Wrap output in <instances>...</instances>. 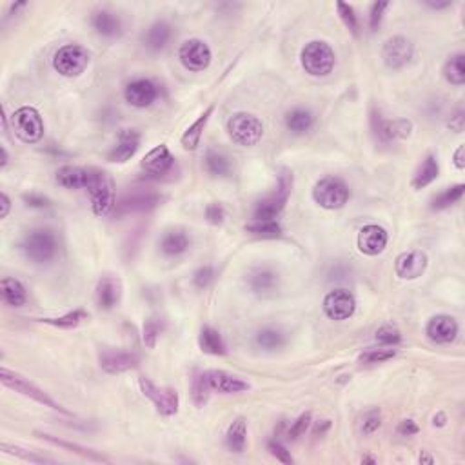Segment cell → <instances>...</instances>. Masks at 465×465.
I'll use <instances>...</instances> for the list:
<instances>
[{"mask_svg":"<svg viewBox=\"0 0 465 465\" xmlns=\"http://www.w3.org/2000/svg\"><path fill=\"white\" fill-rule=\"evenodd\" d=\"M20 249L33 264H50L59 253V240L51 229H33L24 237Z\"/></svg>","mask_w":465,"mask_h":465,"instance_id":"cell-1","label":"cell"},{"mask_svg":"<svg viewBox=\"0 0 465 465\" xmlns=\"http://www.w3.org/2000/svg\"><path fill=\"white\" fill-rule=\"evenodd\" d=\"M291 189H293V175L283 169L279 177V186H276V189L256 204L255 214H253V216H255V222H264V220L276 219V216L282 213L283 207H286V204H288Z\"/></svg>","mask_w":465,"mask_h":465,"instance_id":"cell-2","label":"cell"},{"mask_svg":"<svg viewBox=\"0 0 465 465\" xmlns=\"http://www.w3.org/2000/svg\"><path fill=\"white\" fill-rule=\"evenodd\" d=\"M333 47L322 40H313L302 50V66L311 77H327L334 69Z\"/></svg>","mask_w":465,"mask_h":465,"instance_id":"cell-3","label":"cell"},{"mask_svg":"<svg viewBox=\"0 0 465 465\" xmlns=\"http://www.w3.org/2000/svg\"><path fill=\"white\" fill-rule=\"evenodd\" d=\"M0 380H2V383H4L6 388L13 389V391L20 392V394H24V397L31 398V400L38 401V404H42V406L50 407V409L59 411V413H62V415L71 416V413L60 406L59 401L53 400V398H51L47 392L42 391L38 385H35L33 382H29L28 378L20 376L19 373H13V371L2 367V369H0Z\"/></svg>","mask_w":465,"mask_h":465,"instance_id":"cell-4","label":"cell"},{"mask_svg":"<svg viewBox=\"0 0 465 465\" xmlns=\"http://www.w3.org/2000/svg\"><path fill=\"white\" fill-rule=\"evenodd\" d=\"M87 191L91 195L93 213L96 216H105L115 209V184L111 177L104 171L91 169V180L87 186Z\"/></svg>","mask_w":465,"mask_h":465,"instance_id":"cell-5","label":"cell"},{"mask_svg":"<svg viewBox=\"0 0 465 465\" xmlns=\"http://www.w3.org/2000/svg\"><path fill=\"white\" fill-rule=\"evenodd\" d=\"M349 187L337 177H325L315 184L313 198L324 209H342L349 202Z\"/></svg>","mask_w":465,"mask_h":465,"instance_id":"cell-6","label":"cell"},{"mask_svg":"<svg viewBox=\"0 0 465 465\" xmlns=\"http://www.w3.org/2000/svg\"><path fill=\"white\" fill-rule=\"evenodd\" d=\"M228 131L232 140L240 146H256L264 137V126L260 119L249 113H237L228 120Z\"/></svg>","mask_w":465,"mask_h":465,"instance_id":"cell-7","label":"cell"},{"mask_svg":"<svg viewBox=\"0 0 465 465\" xmlns=\"http://www.w3.org/2000/svg\"><path fill=\"white\" fill-rule=\"evenodd\" d=\"M89 64V51L80 44H66L53 57V68L62 77H78Z\"/></svg>","mask_w":465,"mask_h":465,"instance_id":"cell-8","label":"cell"},{"mask_svg":"<svg viewBox=\"0 0 465 465\" xmlns=\"http://www.w3.org/2000/svg\"><path fill=\"white\" fill-rule=\"evenodd\" d=\"M15 135L26 144H37L44 137V120L35 108L24 105L11 117Z\"/></svg>","mask_w":465,"mask_h":465,"instance_id":"cell-9","label":"cell"},{"mask_svg":"<svg viewBox=\"0 0 465 465\" xmlns=\"http://www.w3.org/2000/svg\"><path fill=\"white\" fill-rule=\"evenodd\" d=\"M144 397L149 398L155 404L156 411L162 416H173L178 411V392L171 388H158L156 383L151 382L149 378L142 376L138 380Z\"/></svg>","mask_w":465,"mask_h":465,"instance_id":"cell-10","label":"cell"},{"mask_svg":"<svg viewBox=\"0 0 465 465\" xmlns=\"http://www.w3.org/2000/svg\"><path fill=\"white\" fill-rule=\"evenodd\" d=\"M178 59L182 62V66L189 71H204L209 68L213 53L211 47L205 44L200 38H189L180 46L178 51Z\"/></svg>","mask_w":465,"mask_h":465,"instance_id":"cell-11","label":"cell"},{"mask_svg":"<svg viewBox=\"0 0 465 465\" xmlns=\"http://www.w3.org/2000/svg\"><path fill=\"white\" fill-rule=\"evenodd\" d=\"M356 302L351 293L346 289H334L324 298V313L327 318L342 322L355 315Z\"/></svg>","mask_w":465,"mask_h":465,"instance_id":"cell-12","label":"cell"},{"mask_svg":"<svg viewBox=\"0 0 465 465\" xmlns=\"http://www.w3.org/2000/svg\"><path fill=\"white\" fill-rule=\"evenodd\" d=\"M415 55V47L406 37H392L383 44L382 57L389 69H400L407 66Z\"/></svg>","mask_w":465,"mask_h":465,"instance_id":"cell-13","label":"cell"},{"mask_svg":"<svg viewBox=\"0 0 465 465\" xmlns=\"http://www.w3.org/2000/svg\"><path fill=\"white\" fill-rule=\"evenodd\" d=\"M162 202V196L153 191H138L126 195L119 204H115V213L117 216H124L129 213H144V211L155 209Z\"/></svg>","mask_w":465,"mask_h":465,"instance_id":"cell-14","label":"cell"},{"mask_svg":"<svg viewBox=\"0 0 465 465\" xmlns=\"http://www.w3.org/2000/svg\"><path fill=\"white\" fill-rule=\"evenodd\" d=\"M371 124H373L374 135L383 142L409 137L411 129H413V124L409 120H383L376 111L371 113Z\"/></svg>","mask_w":465,"mask_h":465,"instance_id":"cell-15","label":"cell"},{"mask_svg":"<svg viewBox=\"0 0 465 465\" xmlns=\"http://www.w3.org/2000/svg\"><path fill=\"white\" fill-rule=\"evenodd\" d=\"M388 240L389 235L385 229L376 226V223H369V226H364V228L360 229L356 244H358L360 253H364V255L367 256H376L385 249Z\"/></svg>","mask_w":465,"mask_h":465,"instance_id":"cell-16","label":"cell"},{"mask_svg":"<svg viewBox=\"0 0 465 465\" xmlns=\"http://www.w3.org/2000/svg\"><path fill=\"white\" fill-rule=\"evenodd\" d=\"M138 147H140V133L131 128L120 129L117 144H115L113 149L110 151L108 160L115 162V164H124V162H128L129 158L135 156Z\"/></svg>","mask_w":465,"mask_h":465,"instance_id":"cell-17","label":"cell"},{"mask_svg":"<svg viewBox=\"0 0 465 465\" xmlns=\"http://www.w3.org/2000/svg\"><path fill=\"white\" fill-rule=\"evenodd\" d=\"M138 365V356L135 353L120 349H105L101 355V367L108 374H120L135 369Z\"/></svg>","mask_w":465,"mask_h":465,"instance_id":"cell-18","label":"cell"},{"mask_svg":"<svg viewBox=\"0 0 465 465\" xmlns=\"http://www.w3.org/2000/svg\"><path fill=\"white\" fill-rule=\"evenodd\" d=\"M427 255L424 251H409L404 253L397 258V265H394V270H397V274L400 279L404 280H416L420 279L422 274L425 273L427 270Z\"/></svg>","mask_w":465,"mask_h":465,"instance_id":"cell-19","label":"cell"},{"mask_svg":"<svg viewBox=\"0 0 465 465\" xmlns=\"http://www.w3.org/2000/svg\"><path fill=\"white\" fill-rule=\"evenodd\" d=\"M124 96L135 108H149L156 101L158 91H156V86L151 82L149 78H137V80H133L126 86Z\"/></svg>","mask_w":465,"mask_h":465,"instance_id":"cell-20","label":"cell"},{"mask_svg":"<svg viewBox=\"0 0 465 465\" xmlns=\"http://www.w3.org/2000/svg\"><path fill=\"white\" fill-rule=\"evenodd\" d=\"M173 164V155H171V151H169L168 146H164V144H160L155 149H151L140 162L142 169H144L147 175H153V177H162V175L169 173Z\"/></svg>","mask_w":465,"mask_h":465,"instance_id":"cell-21","label":"cell"},{"mask_svg":"<svg viewBox=\"0 0 465 465\" xmlns=\"http://www.w3.org/2000/svg\"><path fill=\"white\" fill-rule=\"evenodd\" d=\"M425 333H427L429 340H433V342L451 344L458 334V324L452 316L438 315L429 320Z\"/></svg>","mask_w":465,"mask_h":465,"instance_id":"cell-22","label":"cell"},{"mask_svg":"<svg viewBox=\"0 0 465 465\" xmlns=\"http://www.w3.org/2000/svg\"><path fill=\"white\" fill-rule=\"evenodd\" d=\"M120 297H122V288H120V282L113 276H102L96 283L95 289V300L96 306L101 309L110 311L113 307L119 306Z\"/></svg>","mask_w":465,"mask_h":465,"instance_id":"cell-23","label":"cell"},{"mask_svg":"<svg viewBox=\"0 0 465 465\" xmlns=\"http://www.w3.org/2000/svg\"><path fill=\"white\" fill-rule=\"evenodd\" d=\"M205 374H207L211 389L222 392V394H238V392L249 389V383L235 374L226 373V371H205Z\"/></svg>","mask_w":465,"mask_h":465,"instance_id":"cell-24","label":"cell"},{"mask_svg":"<svg viewBox=\"0 0 465 465\" xmlns=\"http://www.w3.org/2000/svg\"><path fill=\"white\" fill-rule=\"evenodd\" d=\"M247 283H249L253 293L265 297V295H271L279 288V273L271 267H256L247 276Z\"/></svg>","mask_w":465,"mask_h":465,"instance_id":"cell-25","label":"cell"},{"mask_svg":"<svg viewBox=\"0 0 465 465\" xmlns=\"http://www.w3.org/2000/svg\"><path fill=\"white\" fill-rule=\"evenodd\" d=\"M89 180H91V169L64 165L57 171V182L66 189H87Z\"/></svg>","mask_w":465,"mask_h":465,"instance_id":"cell-26","label":"cell"},{"mask_svg":"<svg viewBox=\"0 0 465 465\" xmlns=\"http://www.w3.org/2000/svg\"><path fill=\"white\" fill-rule=\"evenodd\" d=\"M91 24L93 28H95V31L105 38H117L122 35V22H120V19L113 13V11L108 10L95 11V13H93Z\"/></svg>","mask_w":465,"mask_h":465,"instance_id":"cell-27","label":"cell"},{"mask_svg":"<svg viewBox=\"0 0 465 465\" xmlns=\"http://www.w3.org/2000/svg\"><path fill=\"white\" fill-rule=\"evenodd\" d=\"M191 246V238L187 237V232L182 229H173L168 231L160 240V251L168 256H178L186 253Z\"/></svg>","mask_w":465,"mask_h":465,"instance_id":"cell-28","label":"cell"},{"mask_svg":"<svg viewBox=\"0 0 465 465\" xmlns=\"http://www.w3.org/2000/svg\"><path fill=\"white\" fill-rule=\"evenodd\" d=\"M171 26L164 20H158L153 26H149V29L144 35V46L151 51H162L171 40Z\"/></svg>","mask_w":465,"mask_h":465,"instance_id":"cell-29","label":"cell"},{"mask_svg":"<svg viewBox=\"0 0 465 465\" xmlns=\"http://www.w3.org/2000/svg\"><path fill=\"white\" fill-rule=\"evenodd\" d=\"M213 111H214V105H209V108H207V110H205L204 113H202L200 117H198V119H196L195 122H193L191 126L186 129V131H184L182 140H180L182 142L184 149L193 151L198 147L202 135H204L205 126H207V120H209V117L213 115Z\"/></svg>","mask_w":465,"mask_h":465,"instance_id":"cell-30","label":"cell"},{"mask_svg":"<svg viewBox=\"0 0 465 465\" xmlns=\"http://www.w3.org/2000/svg\"><path fill=\"white\" fill-rule=\"evenodd\" d=\"M440 173V164H438V158L434 155H427L425 160L422 162V165L418 168V171L413 177V187L415 189H424L429 184H433L438 178Z\"/></svg>","mask_w":465,"mask_h":465,"instance_id":"cell-31","label":"cell"},{"mask_svg":"<svg viewBox=\"0 0 465 465\" xmlns=\"http://www.w3.org/2000/svg\"><path fill=\"white\" fill-rule=\"evenodd\" d=\"M0 289H2V298H4L8 306L22 307L26 300H28L26 288L17 279H2Z\"/></svg>","mask_w":465,"mask_h":465,"instance_id":"cell-32","label":"cell"},{"mask_svg":"<svg viewBox=\"0 0 465 465\" xmlns=\"http://www.w3.org/2000/svg\"><path fill=\"white\" fill-rule=\"evenodd\" d=\"M226 443L231 452H244L247 445V424L244 418H237L229 425Z\"/></svg>","mask_w":465,"mask_h":465,"instance_id":"cell-33","label":"cell"},{"mask_svg":"<svg viewBox=\"0 0 465 465\" xmlns=\"http://www.w3.org/2000/svg\"><path fill=\"white\" fill-rule=\"evenodd\" d=\"M313 124H315L313 113L307 110H302V108L291 110L286 115V126H288L289 131H293L295 135H304V133H307L313 128Z\"/></svg>","mask_w":465,"mask_h":465,"instance_id":"cell-34","label":"cell"},{"mask_svg":"<svg viewBox=\"0 0 465 465\" xmlns=\"http://www.w3.org/2000/svg\"><path fill=\"white\" fill-rule=\"evenodd\" d=\"M38 436H40L42 440H46V442L53 443V445L60 447V449H68V451L75 452V455L82 456V458H87V460H91V462H108V458H105V456L98 455V452L93 451V449H87V447L78 445V443L66 442V440H60V438L51 436V434H46V433H38Z\"/></svg>","mask_w":465,"mask_h":465,"instance_id":"cell-35","label":"cell"},{"mask_svg":"<svg viewBox=\"0 0 465 465\" xmlns=\"http://www.w3.org/2000/svg\"><path fill=\"white\" fill-rule=\"evenodd\" d=\"M200 349L207 355L213 356H222L228 353L226 344H223L222 334L213 327H204L200 333Z\"/></svg>","mask_w":465,"mask_h":465,"instance_id":"cell-36","label":"cell"},{"mask_svg":"<svg viewBox=\"0 0 465 465\" xmlns=\"http://www.w3.org/2000/svg\"><path fill=\"white\" fill-rule=\"evenodd\" d=\"M443 77L447 82L452 86H462L465 82V55L464 53H456L449 57V60L443 66Z\"/></svg>","mask_w":465,"mask_h":465,"instance_id":"cell-37","label":"cell"},{"mask_svg":"<svg viewBox=\"0 0 465 465\" xmlns=\"http://www.w3.org/2000/svg\"><path fill=\"white\" fill-rule=\"evenodd\" d=\"M205 169L213 177H228L231 173V164L228 156L219 153V151H207L205 155Z\"/></svg>","mask_w":465,"mask_h":465,"instance_id":"cell-38","label":"cell"},{"mask_svg":"<svg viewBox=\"0 0 465 465\" xmlns=\"http://www.w3.org/2000/svg\"><path fill=\"white\" fill-rule=\"evenodd\" d=\"M211 391H213V389H211L209 385L207 374L205 373L196 374L195 378H193V385H191L193 404H195L196 407H204L205 404H207V400H209Z\"/></svg>","mask_w":465,"mask_h":465,"instance_id":"cell-39","label":"cell"},{"mask_svg":"<svg viewBox=\"0 0 465 465\" xmlns=\"http://www.w3.org/2000/svg\"><path fill=\"white\" fill-rule=\"evenodd\" d=\"M256 344L262 349H265V351H276V349H280L286 344V338H283L282 331H279V329L267 327L262 329L260 333L256 334Z\"/></svg>","mask_w":465,"mask_h":465,"instance_id":"cell-40","label":"cell"},{"mask_svg":"<svg viewBox=\"0 0 465 465\" xmlns=\"http://www.w3.org/2000/svg\"><path fill=\"white\" fill-rule=\"evenodd\" d=\"M84 320H87V313L82 309H77L71 311V313H68V315L64 316H59V318H42L40 322H46V324L55 325V327L60 329H73L77 327L78 324H82Z\"/></svg>","mask_w":465,"mask_h":465,"instance_id":"cell-41","label":"cell"},{"mask_svg":"<svg viewBox=\"0 0 465 465\" xmlns=\"http://www.w3.org/2000/svg\"><path fill=\"white\" fill-rule=\"evenodd\" d=\"M464 191H465L464 184H456V186L452 187H447L445 191L440 193V195L433 200V209H445L449 205L456 204V202L464 196Z\"/></svg>","mask_w":465,"mask_h":465,"instance_id":"cell-42","label":"cell"},{"mask_svg":"<svg viewBox=\"0 0 465 465\" xmlns=\"http://www.w3.org/2000/svg\"><path fill=\"white\" fill-rule=\"evenodd\" d=\"M247 231L253 235H258L262 238H276L282 235V228L276 220H264V222H255L247 226Z\"/></svg>","mask_w":465,"mask_h":465,"instance_id":"cell-43","label":"cell"},{"mask_svg":"<svg viewBox=\"0 0 465 465\" xmlns=\"http://www.w3.org/2000/svg\"><path fill=\"white\" fill-rule=\"evenodd\" d=\"M0 449H2L6 455H13V456H17V458H20V460L33 462V464H47V462H53V460H50V458H46V456H38V455H35V452L28 451V449H22V447H17V445H8V443H2Z\"/></svg>","mask_w":465,"mask_h":465,"instance_id":"cell-44","label":"cell"},{"mask_svg":"<svg viewBox=\"0 0 465 465\" xmlns=\"http://www.w3.org/2000/svg\"><path fill=\"white\" fill-rule=\"evenodd\" d=\"M397 356V349L391 347H380V349H369L360 356L362 364H382L385 360H391Z\"/></svg>","mask_w":465,"mask_h":465,"instance_id":"cell-45","label":"cell"},{"mask_svg":"<svg viewBox=\"0 0 465 465\" xmlns=\"http://www.w3.org/2000/svg\"><path fill=\"white\" fill-rule=\"evenodd\" d=\"M337 10L342 22L346 24V28L349 29L355 37H358V19H356L353 6L346 4V2H337Z\"/></svg>","mask_w":465,"mask_h":465,"instance_id":"cell-46","label":"cell"},{"mask_svg":"<svg viewBox=\"0 0 465 465\" xmlns=\"http://www.w3.org/2000/svg\"><path fill=\"white\" fill-rule=\"evenodd\" d=\"M376 340L385 347H394L401 342V333L392 325H383L376 331Z\"/></svg>","mask_w":465,"mask_h":465,"instance_id":"cell-47","label":"cell"},{"mask_svg":"<svg viewBox=\"0 0 465 465\" xmlns=\"http://www.w3.org/2000/svg\"><path fill=\"white\" fill-rule=\"evenodd\" d=\"M382 425V415L378 409L367 411L362 418V433L364 434H373L374 431H378Z\"/></svg>","mask_w":465,"mask_h":465,"instance_id":"cell-48","label":"cell"},{"mask_svg":"<svg viewBox=\"0 0 465 465\" xmlns=\"http://www.w3.org/2000/svg\"><path fill=\"white\" fill-rule=\"evenodd\" d=\"M160 334V324L156 318H149L146 320V324H144V344H146L149 349L156 346V340H158Z\"/></svg>","mask_w":465,"mask_h":465,"instance_id":"cell-49","label":"cell"},{"mask_svg":"<svg viewBox=\"0 0 465 465\" xmlns=\"http://www.w3.org/2000/svg\"><path fill=\"white\" fill-rule=\"evenodd\" d=\"M311 424V413H304V415L298 416L295 422H293L291 429H289V438L291 440H298L300 436H304L307 431V427H309Z\"/></svg>","mask_w":465,"mask_h":465,"instance_id":"cell-50","label":"cell"},{"mask_svg":"<svg viewBox=\"0 0 465 465\" xmlns=\"http://www.w3.org/2000/svg\"><path fill=\"white\" fill-rule=\"evenodd\" d=\"M213 280H214V271L213 267H209V265L200 267V270L195 273V276H193V283H195L198 289H205Z\"/></svg>","mask_w":465,"mask_h":465,"instance_id":"cell-51","label":"cell"},{"mask_svg":"<svg viewBox=\"0 0 465 465\" xmlns=\"http://www.w3.org/2000/svg\"><path fill=\"white\" fill-rule=\"evenodd\" d=\"M205 219H207L209 223H213V226L222 223L223 219H226V209L222 207V204L213 202V204L207 205V207H205Z\"/></svg>","mask_w":465,"mask_h":465,"instance_id":"cell-52","label":"cell"},{"mask_svg":"<svg viewBox=\"0 0 465 465\" xmlns=\"http://www.w3.org/2000/svg\"><path fill=\"white\" fill-rule=\"evenodd\" d=\"M389 8V2H374L371 8V31H376L382 24L383 13Z\"/></svg>","mask_w":465,"mask_h":465,"instance_id":"cell-53","label":"cell"},{"mask_svg":"<svg viewBox=\"0 0 465 465\" xmlns=\"http://www.w3.org/2000/svg\"><path fill=\"white\" fill-rule=\"evenodd\" d=\"M270 451H271V455H273L276 460L282 462V464H293V462H295L293 460L291 452H289L288 449L282 445V443L270 442Z\"/></svg>","mask_w":465,"mask_h":465,"instance_id":"cell-54","label":"cell"},{"mask_svg":"<svg viewBox=\"0 0 465 465\" xmlns=\"http://www.w3.org/2000/svg\"><path fill=\"white\" fill-rule=\"evenodd\" d=\"M418 431V425H416L413 420H404V422H400V425H398V434H400V436H413V434H416Z\"/></svg>","mask_w":465,"mask_h":465,"instance_id":"cell-55","label":"cell"},{"mask_svg":"<svg viewBox=\"0 0 465 465\" xmlns=\"http://www.w3.org/2000/svg\"><path fill=\"white\" fill-rule=\"evenodd\" d=\"M24 202L28 205H31V207H46L47 205L46 196L35 195V193H31V195H24Z\"/></svg>","mask_w":465,"mask_h":465,"instance_id":"cell-56","label":"cell"},{"mask_svg":"<svg viewBox=\"0 0 465 465\" xmlns=\"http://www.w3.org/2000/svg\"><path fill=\"white\" fill-rule=\"evenodd\" d=\"M0 205H2V209H0V219H6V216H8V213H10V207H11V202H10V198H8V195H6V193H2V195H0Z\"/></svg>","mask_w":465,"mask_h":465,"instance_id":"cell-57","label":"cell"},{"mask_svg":"<svg viewBox=\"0 0 465 465\" xmlns=\"http://www.w3.org/2000/svg\"><path fill=\"white\" fill-rule=\"evenodd\" d=\"M455 164H456V168H460V169L465 168V146H458V149H456Z\"/></svg>","mask_w":465,"mask_h":465,"instance_id":"cell-58","label":"cell"},{"mask_svg":"<svg viewBox=\"0 0 465 465\" xmlns=\"http://www.w3.org/2000/svg\"><path fill=\"white\" fill-rule=\"evenodd\" d=\"M329 427H331V422H329V420H322V424L316 425L315 434H316V436H318V434H320V436H322V434H324Z\"/></svg>","mask_w":465,"mask_h":465,"instance_id":"cell-59","label":"cell"},{"mask_svg":"<svg viewBox=\"0 0 465 465\" xmlns=\"http://www.w3.org/2000/svg\"><path fill=\"white\" fill-rule=\"evenodd\" d=\"M433 424L438 425V427L445 425V415H443V413H438V415L433 418Z\"/></svg>","mask_w":465,"mask_h":465,"instance_id":"cell-60","label":"cell"},{"mask_svg":"<svg viewBox=\"0 0 465 465\" xmlns=\"http://www.w3.org/2000/svg\"><path fill=\"white\" fill-rule=\"evenodd\" d=\"M433 10H440V8H447V6H451V2H427Z\"/></svg>","mask_w":465,"mask_h":465,"instance_id":"cell-61","label":"cell"},{"mask_svg":"<svg viewBox=\"0 0 465 465\" xmlns=\"http://www.w3.org/2000/svg\"><path fill=\"white\" fill-rule=\"evenodd\" d=\"M0 153H2V162H0V165H2V168H6V164H8V151H6L4 146L0 147Z\"/></svg>","mask_w":465,"mask_h":465,"instance_id":"cell-62","label":"cell"},{"mask_svg":"<svg viewBox=\"0 0 465 465\" xmlns=\"http://www.w3.org/2000/svg\"><path fill=\"white\" fill-rule=\"evenodd\" d=\"M420 462H427V464H433V458H431V456H422V455H420Z\"/></svg>","mask_w":465,"mask_h":465,"instance_id":"cell-63","label":"cell"},{"mask_svg":"<svg viewBox=\"0 0 465 465\" xmlns=\"http://www.w3.org/2000/svg\"><path fill=\"white\" fill-rule=\"evenodd\" d=\"M367 462H369V464H376V460H374V458H369V456H367V458H362V464H367Z\"/></svg>","mask_w":465,"mask_h":465,"instance_id":"cell-64","label":"cell"}]
</instances>
